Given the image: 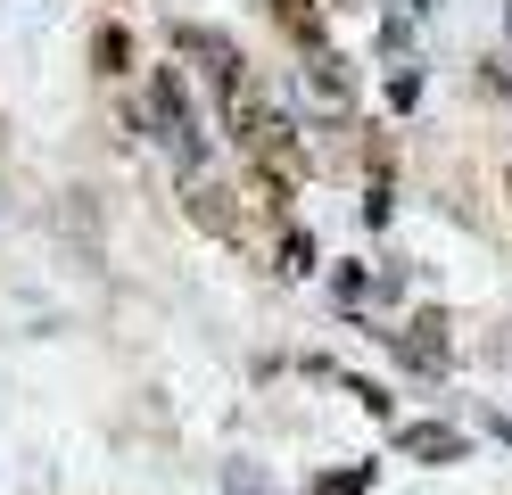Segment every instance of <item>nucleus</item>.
<instances>
[{
    "instance_id": "nucleus-14",
    "label": "nucleus",
    "mask_w": 512,
    "mask_h": 495,
    "mask_svg": "<svg viewBox=\"0 0 512 495\" xmlns=\"http://www.w3.org/2000/svg\"><path fill=\"white\" fill-rule=\"evenodd\" d=\"M422 9H430V0H397V17H422Z\"/></svg>"
},
{
    "instance_id": "nucleus-10",
    "label": "nucleus",
    "mask_w": 512,
    "mask_h": 495,
    "mask_svg": "<svg viewBox=\"0 0 512 495\" xmlns=\"http://www.w3.org/2000/svg\"><path fill=\"white\" fill-rule=\"evenodd\" d=\"M364 487H372V462H347V471H323L306 495H364Z\"/></svg>"
},
{
    "instance_id": "nucleus-2",
    "label": "nucleus",
    "mask_w": 512,
    "mask_h": 495,
    "mask_svg": "<svg viewBox=\"0 0 512 495\" xmlns=\"http://www.w3.org/2000/svg\"><path fill=\"white\" fill-rule=\"evenodd\" d=\"M223 124H232V149L256 182H273V190H298L306 182V141H298V124L273 108L265 91H240V99H223Z\"/></svg>"
},
{
    "instance_id": "nucleus-13",
    "label": "nucleus",
    "mask_w": 512,
    "mask_h": 495,
    "mask_svg": "<svg viewBox=\"0 0 512 495\" xmlns=\"http://www.w3.org/2000/svg\"><path fill=\"white\" fill-rule=\"evenodd\" d=\"M488 83H496V91H504V99H512V66H488Z\"/></svg>"
},
{
    "instance_id": "nucleus-6",
    "label": "nucleus",
    "mask_w": 512,
    "mask_h": 495,
    "mask_svg": "<svg viewBox=\"0 0 512 495\" xmlns=\"http://www.w3.org/2000/svg\"><path fill=\"white\" fill-rule=\"evenodd\" d=\"M397 446H405L413 462H455V454H463V429H446V421H413V429H397Z\"/></svg>"
},
{
    "instance_id": "nucleus-5",
    "label": "nucleus",
    "mask_w": 512,
    "mask_h": 495,
    "mask_svg": "<svg viewBox=\"0 0 512 495\" xmlns=\"http://www.w3.org/2000/svg\"><path fill=\"white\" fill-rule=\"evenodd\" d=\"M397 355L413 363V372H446V314L438 306H422V314H405V330H397Z\"/></svg>"
},
{
    "instance_id": "nucleus-8",
    "label": "nucleus",
    "mask_w": 512,
    "mask_h": 495,
    "mask_svg": "<svg viewBox=\"0 0 512 495\" xmlns=\"http://www.w3.org/2000/svg\"><path fill=\"white\" fill-rule=\"evenodd\" d=\"M281 33H298V42H323V0H273Z\"/></svg>"
},
{
    "instance_id": "nucleus-9",
    "label": "nucleus",
    "mask_w": 512,
    "mask_h": 495,
    "mask_svg": "<svg viewBox=\"0 0 512 495\" xmlns=\"http://www.w3.org/2000/svg\"><path fill=\"white\" fill-rule=\"evenodd\" d=\"M91 58H100V75H124V66H133V33L100 25V33H91Z\"/></svg>"
},
{
    "instance_id": "nucleus-15",
    "label": "nucleus",
    "mask_w": 512,
    "mask_h": 495,
    "mask_svg": "<svg viewBox=\"0 0 512 495\" xmlns=\"http://www.w3.org/2000/svg\"><path fill=\"white\" fill-rule=\"evenodd\" d=\"M504 182H512V174H504Z\"/></svg>"
},
{
    "instance_id": "nucleus-7",
    "label": "nucleus",
    "mask_w": 512,
    "mask_h": 495,
    "mask_svg": "<svg viewBox=\"0 0 512 495\" xmlns=\"http://www.w3.org/2000/svg\"><path fill=\"white\" fill-rule=\"evenodd\" d=\"M306 75H314V91H323V108H347V58L339 50H314Z\"/></svg>"
},
{
    "instance_id": "nucleus-3",
    "label": "nucleus",
    "mask_w": 512,
    "mask_h": 495,
    "mask_svg": "<svg viewBox=\"0 0 512 495\" xmlns=\"http://www.w3.org/2000/svg\"><path fill=\"white\" fill-rule=\"evenodd\" d=\"M174 50L199 58V75H207L223 99L248 91V75H240V42H232V33H215V25H174Z\"/></svg>"
},
{
    "instance_id": "nucleus-4",
    "label": "nucleus",
    "mask_w": 512,
    "mask_h": 495,
    "mask_svg": "<svg viewBox=\"0 0 512 495\" xmlns=\"http://www.w3.org/2000/svg\"><path fill=\"white\" fill-rule=\"evenodd\" d=\"M149 124L166 132L174 165H199V132H190V99H182V83H174V66H166V75H157V91H149Z\"/></svg>"
},
{
    "instance_id": "nucleus-12",
    "label": "nucleus",
    "mask_w": 512,
    "mask_h": 495,
    "mask_svg": "<svg viewBox=\"0 0 512 495\" xmlns=\"http://www.w3.org/2000/svg\"><path fill=\"white\" fill-rule=\"evenodd\" d=\"M389 99H397V108H413V99H422V75H413V66H397V75H389Z\"/></svg>"
},
{
    "instance_id": "nucleus-1",
    "label": "nucleus",
    "mask_w": 512,
    "mask_h": 495,
    "mask_svg": "<svg viewBox=\"0 0 512 495\" xmlns=\"http://www.w3.org/2000/svg\"><path fill=\"white\" fill-rule=\"evenodd\" d=\"M190 215H199L223 248L273 264V273H314V240L290 223V198H281L273 182H256V174H240V190L190 182Z\"/></svg>"
},
{
    "instance_id": "nucleus-11",
    "label": "nucleus",
    "mask_w": 512,
    "mask_h": 495,
    "mask_svg": "<svg viewBox=\"0 0 512 495\" xmlns=\"http://www.w3.org/2000/svg\"><path fill=\"white\" fill-rule=\"evenodd\" d=\"M223 495H273V487H265V471H256V462H232V479H223Z\"/></svg>"
}]
</instances>
